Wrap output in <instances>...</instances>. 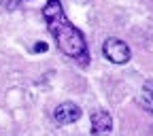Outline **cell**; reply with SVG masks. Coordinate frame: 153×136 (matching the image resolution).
Returning <instances> with one entry per match:
<instances>
[{"mask_svg": "<svg viewBox=\"0 0 153 136\" xmlns=\"http://www.w3.org/2000/svg\"><path fill=\"white\" fill-rule=\"evenodd\" d=\"M34 51H36V53H45V51H47V43H36V45H34Z\"/></svg>", "mask_w": 153, "mask_h": 136, "instance_id": "8992f818", "label": "cell"}, {"mask_svg": "<svg viewBox=\"0 0 153 136\" xmlns=\"http://www.w3.org/2000/svg\"><path fill=\"white\" fill-rule=\"evenodd\" d=\"M102 53H104L106 60L113 62V64H126V62H130V57H132L130 47L123 41H119V38H106L104 45H102Z\"/></svg>", "mask_w": 153, "mask_h": 136, "instance_id": "7a4b0ae2", "label": "cell"}, {"mask_svg": "<svg viewBox=\"0 0 153 136\" xmlns=\"http://www.w3.org/2000/svg\"><path fill=\"white\" fill-rule=\"evenodd\" d=\"M79 117H81V106L74 104V102H62V104H57L55 111H53V121L60 123V126L74 123Z\"/></svg>", "mask_w": 153, "mask_h": 136, "instance_id": "3957f363", "label": "cell"}, {"mask_svg": "<svg viewBox=\"0 0 153 136\" xmlns=\"http://www.w3.org/2000/svg\"><path fill=\"white\" fill-rule=\"evenodd\" d=\"M43 17H45V24H47L51 36L55 38V45L62 49V53L79 60L81 64H87L89 62L87 43H85L83 34L68 22L60 0H47V4L43 7Z\"/></svg>", "mask_w": 153, "mask_h": 136, "instance_id": "6da1fadb", "label": "cell"}, {"mask_svg": "<svg viewBox=\"0 0 153 136\" xmlns=\"http://www.w3.org/2000/svg\"><path fill=\"white\" fill-rule=\"evenodd\" d=\"M138 104H140L145 111L153 113V81H147V83L140 87V91H138Z\"/></svg>", "mask_w": 153, "mask_h": 136, "instance_id": "5b68a950", "label": "cell"}, {"mask_svg": "<svg viewBox=\"0 0 153 136\" xmlns=\"http://www.w3.org/2000/svg\"><path fill=\"white\" fill-rule=\"evenodd\" d=\"M113 130V117L106 111H96L91 115V134L94 136H104Z\"/></svg>", "mask_w": 153, "mask_h": 136, "instance_id": "277c9868", "label": "cell"}]
</instances>
